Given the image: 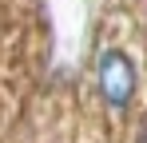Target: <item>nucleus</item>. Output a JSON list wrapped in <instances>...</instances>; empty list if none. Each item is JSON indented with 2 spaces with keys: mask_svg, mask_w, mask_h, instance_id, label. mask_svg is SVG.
I'll return each mask as SVG.
<instances>
[{
  "mask_svg": "<svg viewBox=\"0 0 147 143\" xmlns=\"http://www.w3.org/2000/svg\"><path fill=\"white\" fill-rule=\"evenodd\" d=\"M96 84H99V99L111 107V111H127L135 103V92H139V72L131 64V56L123 48H107L96 64Z\"/></svg>",
  "mask_w": 147,
  "mask_h": 143,
  "instance_id": "1",
  "label": "nucleus"
},
{
  "mask_svg": "<svg viewBox=\"0 0 147 143\" xmlns=\"http://www.w3.org/2000/svg\"><path fill=\"white\" fill-rule=\"evenodd\" d=\"M139 143H147V127H143V135H139Z\"/></svg>",
  "mask_w": 147,
  "mask_h": 143,
  "instance_id": "2",
  "label": "nucleus"
}]
</instances>
